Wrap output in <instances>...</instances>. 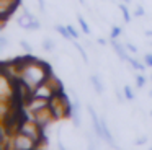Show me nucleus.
<instances>
[{
	"instance_id": "dca6fc26",
	"label": "nucleus",
	"mask_w": 152,
	"mask_h": 150,
	"mask_svg": "<svg viewBox=\"0 0 152 150\" xmlns=\"http://www.w3.org/2000/svg\"><path fill=\"white\" fill-rule=\"evenodd\" d=\"M119 34H121V28H119V26H113L111 28V39H118L119 38Z\"/></svg>"
},
{
	"instance_id": "aec40b11",
	"label": "nucleus",
	"mask_w": 152,
	"mask_h": 150,
	"mask_svg": "<svg viewBox=\"0 0 152 150\" xmlns=\"http://www.w3.org/2000/svg\"><path fill=\"white\" fill-rule=\"evenodd\" d=\"M144 64L147 65V67H151V68H152V54H145V57H144Z\"/></svg>"
},
{
	"instance_id": "6ab92c4d",
	"label": "nucleus",
	"mask_w": 152,
	"mask_h": 150,
	"mask_svg": "<svg viewBox=\"0 0 152 150\" xmlns=\"http://www.w3.org/2000/svg\"><path fill=\"white\" fill-rule=\"evenodd\" d=\"M20 46H21V47H23L26 52H30V54H31V51H33V46H31L28 41H20Z\"/></svg>"
},
{
	"instance_id": "bb28decb",
	"label": "nucleus",
	"mask_w": 152,
	"mask_h": 150,
	"mask_svg": "<svg viewBox=\"0 0 152 150\" xmlns=\"http://www.w3.org/2000/svg\"><path fill=\"white\" fill-rule=\"evenodd\" d=\"M80 3H82V5H85V0H80Z\"/></svg>"
},
{
	"instance_id": "1a4fd4ad",
	"label": "nucleus",
	"mask_w": 152,
	"mask_h": 150,
	"mask_svg": "<svg viewBox=\"0 0 152 150\" xmlns=\"http://www.w3.org/2000/svg\"><path fill=\"white\" fill-rule=\"evenodd\" d=\"M118 8L121 10V13H123V20H124V23L131 21V13H129L128 7H126L124 3H118Z\"/></svg>"
},
{
	"instance_id": "a211bd4d",
	"label": "nucleus",
	"mask_w": 152,
	"mask_h": 150,
	"mask_svg": "<svg viewBox=\"0 0 152 150\" xmlns=\"http://www.w3.org/2000/svg\"><path fill=\"white\" fill-rule=\"evenodd\" d=\"M8 47V39L7 36H0V51H5Z\"/></svg>"
},
{
	"instance_id": "39448f33",
	"label": "nucleus",
	"mask_w": 152,
	"mask_h": 150,
	"mask_svg": "<svg viewBox=\"0 0 152 150\" xmlns=\"http://www.w3.org/2000/svg\"><path fill=\"white\" fill-rule=\"evenodd\" d=\"M111 47H113V51L116 52V55H118L121 60H126L128 62V49H126V46L124 44H121V42L118 41V39H111Z\"/></svg>"
},
{
	"instance_id": "393cba45",
	"label": "nucleus",
	"mask_w": 152,
	"mask_h": 150,
	"mask_svg": "<svg viewBox=\"0 0 152 150\" xmlns=\"http://www.w3.org/2000/svg\"><path fill=\"white\" fill-rule=\"evenodd\" d=\"M98 44H100V46H105V44H106V39H103V38H98Z\"/></svg>"
},
{
	"instance_id": "b1692460",
	"label": "nucleus",
	"mask_w": 152,
	"mask_h": 150,
	"mask_svg": "<svg viewBox=\"0 0 152 150\" xmlns=\"http://www.w3.org/2000/svg\"><path fill=\"white\" fill-rule=\"evenodd\" d=\"M38 3H39L41 12H44V10H46V5H44V0H38Z\"/></svg>"
},
{
	"instance_id": "ddd939ff",
	"label": "nucleus",
	"mask_w": 152,
	"mask_h": 150,
	"mask_svg": "<svg viewBox=\"0 0 152 150\" xmlns=\"http://www.w3.org/2000/svg\"><path fill=\"white\" fill-rule=\"evenodd\" d=\"M77 20H79V25H80V28H82V31L85 33V34H90V26H88V23H87L80 15L77 16Z\"/></svg>"
},
{
	"instance_id": "5701e85b",
	"label": "nucleus",
	"mask_w": 152,
	"mask_h": 150,
	"mask_svg": "<svg viewBox=\"0 0 152 150\" xmlns=\"http://www.w3.org/2000/svg\"><path fill=\"white\" fill-rule=\"evenodd\" d=\"M145 142H147V137H141V139L136 140V143H137V145H142V143H145Z\"/></svg>"
},
{
	"instance_id": "9d476101",
	"label": "nucleus",
	"mask_w": 152,
	"mask_h": 150,
	"mask_svg": "<svg viewBox=\"0 0 152 150\" xmlns=\"http://www.w3.org/2000/svg\"><path fill=\"white\" fill-rule=\"evenodd\" d=\"M128 62L131 64V67L134 68V70H139V72L145 70V64H141V62H139V60H136L134 57H129V59H128Z\"/></svg>"
},
{
	"instance_id": "412c9836",
	"label": "nucleus",
	"mask_w": 152,
	"mask_h": 150,
	"mask_svg": "<svg viewBox=\"0 0 152 150\" xmlns=\"http://www.w3.org/2000/svg\"><path fill=\"white\" fill-rule=\"evenodd\" d=\"M124 46H126V49H128L129 52H132V54H136V52H137V47H136V46H132L131 42H126Z\"/></svg>"
},
{
	"instance_id": "20e7f679",
	"label": "nucleus",
	"mask_w": 152,
	"mask_h": 150,
	"mask_svg": "<svg viewBox=\"0 0 152 150\" xmlns=\"http://www.w3.org/2000/svg\"><path fill=\"white\" fill-rule=\"evenodd\" d=\"M17 23H18V25H20L23 29H28V31H34V29H39V26H41V23L38 21V20L34 18L33 15H31L28 8H23V15L18 16Z\"/></svg>"
},
{
	"instance_id": "cd10ccee",
	"label": "nucleus",
	"mask_w": 152,
	"mask_h": 150,
	"mask_svg": "<svg viewBox=\"0 0 152 150\" xmlns=\"http://www.w3.org/2000/svg\"><path fill=\"white\" fill-rule=\"evenodd\" d=\"M123 2H126V3H128V2H131V0H123Z\"/></svg>"
},
{
	"instance_id": "4468645a",
	"label": "nucleus",
	"mask_w": 152,
	"mask_h": 150,
	"mask_svg": "<svg viewBox=\"0 0 152 150\" xmlns=\"http://www.w3.org/2000/svg\"><path fill=\"white\" fill-rule=\"evenodd\" d=\"M74 44H75V49H77V51L80 52V55H82L83 62H85V64H87V62H88V57H87V52H85V49H83L82 46L79 44V42H74Z\"/></svg>"
},
{
	"instance_id": "423d86ee",
	"label": "nucleus",
	"mask_w": 152,
	"mask_h": 150,
	"mask_svg": "<svg viewBox=\"0 0 152 150\" xmlns=\"http://www.w3.org/2000/svg\"><path fill=\"white\" fill-rule=\"evenodd\" d=\"M102 129H103V139H105L111 147H116V142H115V139H113L111 130H110V127H108V124H106V119H105V117L102 119Z\"/></svg>"
},
{
	"instance_id": "2eb2a0df",
	"label": "nucleus",
	"mask_w": 152,
	"mask_h": 150,
	"mask_svg": "<svg viewBox=\"0 0 152 150\" xmlns=\"http://www.w3.org/2000/svg\"><path fill=\"white\" fill-rule=\"evenodd\" d=\"M145 82H147V78H145L144 75L139 74L137 77H136V87H137V88H142V87L145 85Z\"/></svg>"
},
{
	"instance_id": "0eeeda50",
	"label": "nucleus",
	"mask_w": 152,
	"mask_h": 150,
	"mask_svg": "<svg viewBox=\"0 0 152 150\" xmlns=\"http://www.w3.org/2000/svg\"><path fill=\"white\" fill-rule=\"evenodd\" d=\"M90 83H92L93 88H95L96 93H98V95H103V91H105V87H103L102 78H100L98 75H92V77H90Z\"/></svg>"
},
{
	"instance_id": "c756f323",
	"label": "nucleus",
	"mask_w": 152,
	"mask_h": 150,
	"mask_svg": "<svg viewBox=\"0 0 152 150\" xmlns=\"http://www.w3.org/2000/svg\"><path fill=\"white\" fill-rule=\"evenodd\" d=\"M151 46H152V42H151Z\"/></svg>"
},
{
	"instance_id": "f8f14e48",
	"label": "nucleus",
	"mask_w": 152,
	"mask_h": 150,
	"mask_svg": "<svg viewBox=\"0 0 152 150\" xmlns=\"http://www.w3.org/2000/svg\"><path fill=\"white\" fill-rule=\"evenodd\" d=\"M123 91H124V96H126V100H129V101H132L136 98V95H134V90H132L129 85H124V88H123Z\"/></svg>"
},
{
	"instance_id": "6e6552de",
	"label": "nucleus",
	"mask_w": 152,
	"mask_h": 150,
	"mask_svg": "<svg viewBox=\"0 0 152 150\" xmlns=\"http://www.w3.org/2000/svg\"><path fill=\"white\" fill-rule=\"evenodd\" d=\"M56 29L57 33H59L61 36H62L64 39H67V41H74V38L70 36V33H69V29H67V26H62V25H56Z\"/></svg>"
},
{
	"instance_id": "4be33fe9",
	"label": "nucleus",
	"mask_w": 152,
	"mask_h": 150,
	"mask_svg": "<svg viewBox=\"0 0 152 150\" xmlns=\"http://www.w3.org/2000/svg\"><path fill=\"white\" fill-rule=\"evenodd\" d=\"M134 16H144V8H141V7H137L134 12Z\"/></svg>"
},
{
	"instance_id": "7ed1b4c3",
	"label": "nucleus",
	"mask_w": 152,
	"mask_h": 150,
	"mask_svg": "<svg viewBox=\"0 0 152 150\" xmlns=\"http://www.w3.org/2000/svg\"><path fill=\"white\" fill-rule=\"evenodd\" d=\"M18 5H20V0H0V20H2V26L17 12Z\"/></svg>"
},
{
	"instance_id": "c85d7f7f",
	"label": "nucleus",
	"mask_w": 152,
	"mask_h": 150,
	"mask_svg": "<svg viewBox=\"0 0 152 150\" xmlns=\"http://www.w3.org/2000/svg\"><path fill=\"white\" fill-rule=\"evenodd\" d=\"M151 80H152V75H151Z\"/></svg>"
},
{
	"instance_id": "f03ea898",
	"label": "nucleus",
	"mask_w": 152,
	"mask_h": 150,
	"mask_svg": "<svg viewBox=\"0 0 152 150\" xmlns=\"http://www.w3.org/2000/svg\"><path fill=\"white\" fill-rule=\"evenodd\" d=\"M10 147L15 150H33L36 149V143L25 134L15 132L13 135H10Z\"/></svg>"
},
{
	"instance_id": "f3484780",
	"label": "nucleus",
	"mask_w": 152,
	"mask_h": 150,
	"mask_svg": "<svg viewBox=\"0 0 152 150\" xmlns=\"http://www.w3.org/2000/svg\"><path fill=\"white\" fill-rule=\"evenodd\" d=\"M67 29H69V33H70V36H72L74 39H79L80 38V34H79V31H77L75 28H74L72 25H67Z\"/></svg>"
},
{
	"instance_id": "9b49d317",
	"label": "nucleus",
	"mask_w": 152,
	"mask_h": 150,
	"mask_svg": "<svg viewBox=\"0 0 152 150\" xmlns=\"http://www.w3.org/2000/svg\"><path fill=\"white\" fill-rule=\"evenodd\" d=\"M43 49H44L46 52H53L54 49H56V42H54L53 39L46 38V39L43 41Z\"/></svg>"
},
{
	"instance_id": "a878e982",
	"label": "nucleus",
	"mask_w": 152,
	"mask_h": 150,
	"mask_svg": "<svg viewBox=\"0 0 152 150\" xmlns=\"http://www.w3.org/2000/svg\"><path fill=\"white\" fill-rule=\"evenodd\" d=\"M145 36H149V38H152V29H151V31H145Z\"/></svg>"
},
{
	"instance_id": "f257e3e1",
	"label": "nucleus",
	"mask_w": 152,
	"mask_h": 150,
	"mask_svg": "<svg viewBox=\"0 0 152 150\" xmlns=\"http://www.w3.org/2000/svg\"><path fill=\"white\" fill-rule=\"evenodd\" d=\"M51 74H53V72H51L49 64H46L44 60H39V59L33 57L31 54H28V62L20 70L18 78H20L26 87H30L31 90H34L39 83H43L44 80H48V77H49Z\"/></svg>"
}]
</instances>
